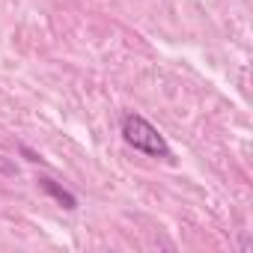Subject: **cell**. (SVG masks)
<instances>
[{"label":"cell","mask_w":253,"mask_h":253,"mask_svg":"<svg viewBox=\"0 0 253 253\" xmlns=\"http://www.w3.org/2000/svg\"><path fill=\"white\" fill-rule=\"evenodd\" d=\"M39 188H42L54 203H60L66 211H75V209H78V197H75L69 188H63L60 182H54L51 176H39Z\"/></svg>","instance_id":"2"},{"label":"cell","mask_w":253,"mask_h":253,"mask_svg":"<svg viewBox=\"0 0 253 253\" xmlns=\"http://www.w3.org/2000/svg\"><path fill=\"white\" fill-rule=\"evenodd\" d=\"M119 134L134 152H143L149 158H164V161L173 158V149L164 140V134L140 113H125L122 122H119Z\"/></svg>","instance_id":"1"}]
</instances>
